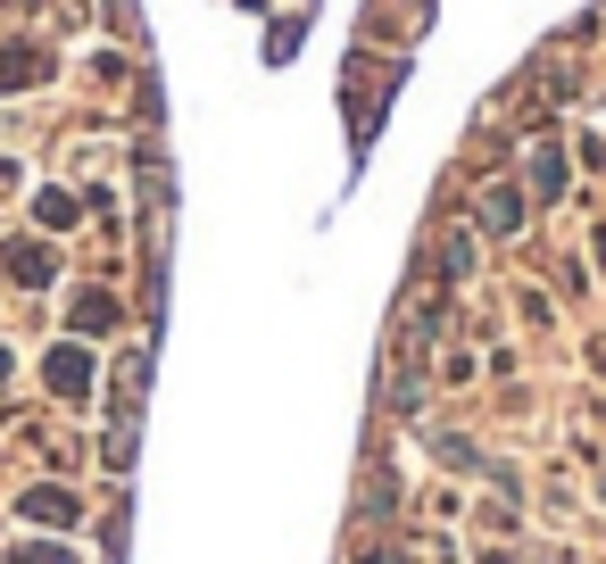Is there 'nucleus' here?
<instances>
[{"mask_svg":"<svg viewBox=\"0 0 606 564\" xmlns=\"http://www.w3.org/2000/svg\"><path fill=\"white\" fill-rule=\"evenodd\" d=\"M50 391H59V399H83V391H92V357H83V341L50 349Z\"/></svg>","mask_w":606,"mask_h":564,"instance_id":"obj_1","label":"nucleus"},{"mask_svg":"<svg viewBox=\"0 0 606 564\" xmlns=\"http://www.w3.org/2000/svg\"><path fill=\"white\" fill-rule=\"evenodd\" d=\"M42 50H33V42H9V50H0V92H33V83H42Z\"/></svg>","mask_w":606,"mask_h":564,"instance_id":"obj_2","label":"nucleus"},{"mask_svg":"<svg viewBox=\"0 0 606 564\" xmlns=\"http://www.w3.org/2000/svg\"><path fill=\"white\" fill-rule=\"evenodd\" d=\"M482 224H491V233H515V224H524V200H515V191H491V200H482Z\"/></svg>","mask_w":606,"mask_h":564,"instance_id":"obj_3","label":"nucleus"},{"mask_svg":"<svg viewBox=\"0 0 606 564\" xmlns=\"http://www.w3.org/2000/svg\"><path fill=\"white\" fill-rule=\"evenodd\" d=\"M26 515H33V523H75V498H67V490H33Z\"/></svg>","mask_w":606,"mask_h":564,"instance_id":"obj_4","label":"nucleus"},{"mask_svg":"<svg viewBox=\"0 0 606 564\" xmlns=\"http://www.w3.org/2000/svg\"><path fill=\"white\" fill-rule=\"evenodd\" d=\"M33 216L59 233V224H75V191H33Z\"/></svg>","mask_w":606,"mask_h":564,"instance_id":"obj_5","label":"nucleus"},{"mask_svg":"<svg viewBox=\"0 0 606 564\" xmlns=\"http://www.w3.org/2000/svg\"><path fill=\"white\" fill-rule=\"evenodd\" d=\"M9 266H17V282H42V274H50V258L33 250V241H17V250H9Z\"/></svg>","mask_w":606,"mask_h":564,"instance_id":"obj_6","label":"nucleus"},{"mask_svg":"<svg viewBox=\"0 0 606 564\" xmlns=\"http://www.w3.org/2000/svg\"><path fill=\"white\" fill-rule=\"evenodd\" d=\"M0 382H9V349H0Z\"/></svg>","mask_w":606,"mask_h":564,"instance_id":"obj_7","label":"nucleus"}]
</instances>
